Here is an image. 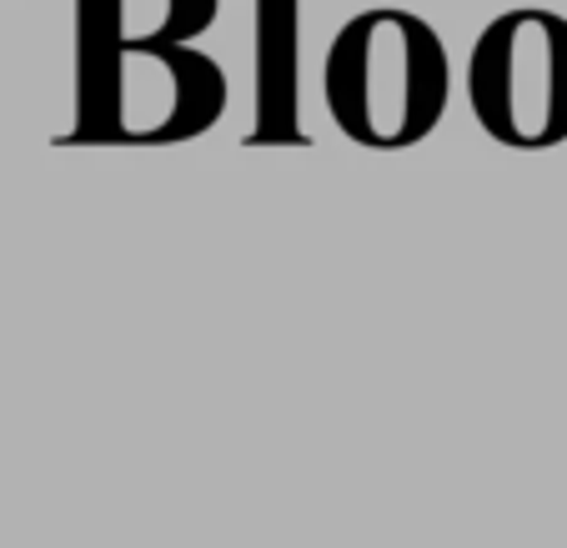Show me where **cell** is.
Masks as SVG:
<instances>
[{"mask_svg":"<svg viewBox=\"0 0 567 548\" xmlns=\"http://www.w3.org/2000/svg\"><path fill=\"white\" fill-rule=\"evenodd\" d=\"M467 106L497 146L553 151L567 141V16L517 6L477 31Z\"/></svg>","mask_w":567,"mask_h":548,"instance_id":"cell-3","label":"cell"},{"mask_svg":"<svg viewBox=\"0 0 567 548\" xmlns=\"http://www.w3.org/2000/svg\"><path fill=\"white\" fill-rule=\"evenodd\" d=\"M327 116L367 151H408L447 116L452 61L442 35L402 6L357 11L321 61Z\"/></svg>","mask_w":567,"mask_h":548,"instance_id":"cell-1","label":"cell"},{"mask_svg":"<svg viewBox=\"0 0 567 548\" xmlns=\"http://www.w3.org/2000/svg\"><path fill=\"white\" fill-rule=\"evenodd\" d=\"M261 87H267V116H261L257 141H297V121H291V91H297V55H291V35H297V11L291 0H261Z\"/></svg>","mask_w":567,"mask_h":548,"instance_id":"cell-5","label":"cell"},{"mask_svg":"<svg viewBox=\"0 0 567 548\" xmlns=\"http://www.w3.org/2000/svg\"><path fill=\"white\" fill-rule=\"evenodd\" d=\"M226 116V71L196 45L75 51L71 146H176Z\"/></svg>","mask_w":567,"mask_h":548,"instance_id":"cell-2","label":"cell"},{"mask_svg":"<svg viewBox=\"0 0 567 548\" xmlns=\"http://www.w3.org/2000/svg\"><path fill=\"white\" fill-rule=\"evenodd\" d=\"M221 0H75V51L192 45L212 31Z\"/></svg>","mask_w":567,"mask_h":548,"instance_id":"cell-4","label":"cell"}]
</instances>
